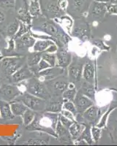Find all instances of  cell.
<instances>
[{
	"mask_svg": "<svg viewBox=\"0 0 117 146\" xmlns=\"http://www.w3.org/2000/svg\"><path fill=\"white\" fill-rule=\"evenodd\" d=\"M59 120L58 113L49 112H36L33 121L26 126L28 131H42L49 134L54 137H57L56 134V126Z\"/></svg>",
	"mask_w": 117,
	"mask_h": 146,
	"instance_id": "1",
	"label": "cell"
},
{
	"mask_svg": "<svg viewBox=\"0 0 117 146\" xmlns=\"http://www.w3.org/2000/svg\"><path fill=\"white\" fill-rule=\"evenodd\" d=\"M38 21L37 24L32 27V31H39V32H43L45 35L54 37L56 40V43L60 44V47H63L64 45L62 44L67 43L70 40L68 35L65 33V32L62 29L60 26L57 24L56 22L53 21L51 19H48L46 18H41L40 15L38 17H36Z\"/></svg>",
	"mask_w": 117,
	"mask_h": 146,
	"instance_id": "2",
	"label": "cell"
},
{
	"mask_svg": "<svg viewBox=\"0 0 117 146\" xmlns=\"http://www.w3.org/2000/svg\"><path fill=\"white\" fill-rule=\"evenodd\" d=\"M26 58L20 56H7L0 61V68L6 76L11 77L24 65Z\"/></svg>",
	"mask_w": 117,
	"mask_h": 146,
	"instance_id": "3",
	"label": "cell"
},
{
	"mask_svg": "<svg viewBox=\"0 0 117 146\" xmlns=\"http://www.w3.org/2000/svg\"><path fill=\"white\" fill-rule=\"evenodd\" d=\"M41 13L48 19H55L64 15L65 12L60 8L58 0H40Z\"/></svg>",
	"mask_w": 117,
	"mask_h": 146,
	"instance_id": "4",
	"label": "cell"
},
{
	"mask_svg": "<svg viewBox=\"0 0 117 146\" xmlns=\"http://www.w3.org/2000/svg\"><path fill=\"white\" fill-rule=\"evenodd\" d=\"M27 92L38 96L45 100H48L51 97V95L47 90L46 86L43 82L40 81L37 77H32L30 79L26 80Z\"/></svg>",
	"mask_w": 117,
	"mask_h": 146,
	"instance_id": "5",
	"label": "cell"
},
{
	"mask_svg": "<svg viewBox=\"0 0 117 146\" xmlns=\"http://www.w3.org/2000/svg\"><path fill=\"white\" fill-rule=\"evenodd\" d=\"M15 100L22 102L27 108L35 112L45 111L46 100L31 94L28 92L20 94Z\"/></svg>",
	"mask_w": 117,
	"mask_h": 146,
	"instance_id": "6",
	"label": "cell"
},
{
	"mask_svg": "<svg viewBox=\"0 0 117 146\" xmlns=\"http://www.w3.org/2000/svg\"><path fill=\"white\" fill-rule=\"evenodd\" d=\"M47 90L51 96H60L68 88L69 82L67 78L60 76L44 82Z\"/></svg>",
	"mask_w": 117,
	"mask_h": 146,
	"instance_id": "7",
	"label": "cell"
},
{
	"mask_svg": "<svg viewBox=\"0 0 117 146\" xmlns=\"http://www.w3.org/2000/svg\"><path fill=\"white\" fill-rule=\"evenodd\" d=\"M20 94L21 92L15 85L2 84L0 86V100L11 102Z\"/></svg>",
	"mask_w": 117,
	"mask_h": 146,
	"instance_id": "8",
	"label": "cell"
},
{
	"mask_svg": "<svg viewBox=\"0 0 117 146\" xmlns=\"http://www.w3.org/2000/svg\"><path fill=\"white\" fill-rule=\"evenodd\" d=\"M15 50L18 51H24L29 50V48H32L35 44L36 39L32 36L31 32L19 36L18 38H15Z\"/></svg>",
	"mask_w": 117,
	"mask_h": 146,
	"instance_id": "9",
	"label": "cell"
},
{
	"mask_svg": "<svg viewBox=\"0 0 117 146\" xmlns=\"http://www.w3.org/2000/svg\"><path fill=\"white\" fill-rule=\"evenodd\" d=\"M64 69L59 66H51L49 68L39 72L37 75L35 77H37L40 81L45 82L47 80H51L53 78L60 76L63 74Z\"/></svg>",
	"mask_w": 117,
	"mask_h": 146,
	"instance_id": "10",
	"label": "cell"
},
{
	"mask_svg": "<svg viewBox=\"0 0 117 146\" xmlns=\"http://www.w3.org/2000/svg\"><path fill=\"white\" fill-rule=\"evenodd\" d=\"M34 76H35V75L32 72L30 67L27 64H24L19 70H17L10 78H11L12 81L13 83H19L29 80Z\"/></svg>",
	"mask_w": 117,
	"mask_h": 146,
	"instance_id": "11",
	"label": "cell"
},
{
	"mask_svg": "<svg viewBox=\"0 0 117 146\" xmlns=\"http://www.w3.org/2000/svg\"><path fill=\"white\" fill-rule=\"evenodd\" d=\"M73 101L77 112L79 113H84L86 110L93 105V102L92 100L89 97H87L86 96L80 93V91L76 94Z\"/></svg>",
	"mask_w": 117,
	"mask_h": 146,
	"instance_id": "12",
	"label": "cell"
},
{
	"mask_svg": "<svg viewBox=\"0 0 117 146\" xmlns=\"http://www.w3.org/2000/svg\"><path fill=\"white\" fill-rule=\"evenodd\" d=\"M72 56L64 47L58 48L57 51V65L56 66L64 69L71 63Z\"/></svg>",
	"mask_w": 117,
	"mask_h": 146,
	"instance_id": "13",
	"label": "cell"
},
{
	"mask_svg": "<svg viewBox=\"0 0 117 146\" xmlns=\"http://www.w3.org/2000/svg\"><path fill=\"white\" fill-rule=\"evenodd\" d=\"M64 100L59 96H51L50 99L46 100V106L45 111L49 113H61L62 110Z\"/></svg>",
	"mask_w": 117,
	"mask_h": 146,
	"instance_id": "14",
	"label": "cell"
},
{
	"mask_svg": "<svg viewBox=\"0 0 117 146\" xmlns=\"http://www.w3.org/2000/svg\"><path fill=\"white\" fill-rule=\"evenodd\" d=\"M68 7L67 10L70 11V13H80L84 9L88 6L89 0H67Z\"/></svg>",
	"mask_w": 117,
	"mask_h": 146,
	"instance_id": "15",
	"label": "cell"
},
{
	"mask_svg": "<svg viewBox=\"0 0 117 146\" xmlns=\"http://www.w3.org/2000/svg\"><path fill=\"white\" fill-rule=\"evenodd\" d=\"M82 70H83L82 64L79 63L74 62L69 65L68 73L70 79L76 82L80 81L82 78V73H83Z\"/></svg>",
	"mask_w": 117,
	"mask_h": 146,
	"instance_id": "16",
	"label": "cell"
},
{
	"mask_svg": "<svg viewBox=\"0 0 117 146\" xmlns=\"http://www.w3.org/2000/svg\"><path fill=\"white\" fill-rule=\"evenodd\" d=\"M0 115L1 119L5 121L13 119L15 115L11 110L10 102L0 100Z\"/></svg>",
	"mask_w": 117,
	"mask_h": 146,
	"instance_id": "17",
	"label": "cell"
},
{
	"mask_svg": "<svg viewBox=\"0 0 117 146\" xmlns=\"http://www.w3.org/2000/svg\"><path fill=\"white\" fill-rule=\"evenodd\" d=\"M54 43V42L49 39H39L36 40L32 47V51L44 53L47 48L51 45Z\"/></svg>",
	"mask_w": 117,
	"mask_h": 146,
	"instance_id": "18",
	"label": "cell"
},
{
	"mask_svg": "<svg viewBox=\"0 0 117 146\" xmlns=\"http://www.w3.org/2000/svg\"><path fill=\"white\" fill-rule=\"evenodd\" d=\"M91 13L94 16L101 17L103 16L107 11V7H106V3H102V2H99L97 1H94L91 5L90 8Z\"/></svg>",
	"mask_w": 117,
	"mask_h": 146,
	"instance_id": "19",
	"label": "cell"
},
{
	"mask_svg": "<svg viewBox=\"0 0 117 146\" xmlns=\"http://www.w3.org/2000/svg\"><path fill=\"white\" fill-rule=\"evenodd\" d=\"M10 104L12 112H13L15 116L22 117L23 113H25L26 110L28 109V108L22 102L20 101L13 100L11 102H10Z\"/></svg>",
	"mask_w": 117,
	"mask_h": 146,
	"instance_id": "20",
	"label": "cell"
},
{
	"mask_svg": "<svg viewBox=\"0 0 117 146\" xmlns=\"http://www.w3.org/2000/svg\"><path fill=\"white\" fill-rule=\"evenodd\" d=\"M99 115H100V110L98 108L92 105L84 112L83 117L89 122H94L98 118Z\"/></svg>",
	"mask_w": 117,
	"mask_h": 146,
	"instance_id": "21",
	"label": "cell"
},
{
	"mask_svg": "<svg viewBox=\"0 0 117 146\" xmlns=\"http://www.w3.org/2000/svg\"><path fill=\"white\" fill-rule=\"evenodd\" d=\"M94 77V68L91 62H88L85 64L83 70V78L88 83H93Z\"/></svg>",
	"mask_w": 117,
	"mask_h": 146,
	"instance_id": "22",
	"label": "cell"
},
{
	"mask_svg": "<svg viewBox=\"0 0 117 146\" xmlns=\"http://www.w3.org/2000/svg\"><path fill=\"white\" fill-rule=\"evenodd\" d=\"M41 59H42V53L32 51L27 56L26 62L27 64L29 67H33L37 66Z\"/></svg>",
	"mask_w": 117,
	"mask_h": 146,
	"instance_id": "23",
	"label": "cell"
},
{
	"mask_svg": "<svg viewBox=\"0 0 117 146\" xmlns=\"http://www.w3.org/2000/svg\"><path fill=\"white\" fill-rule=\"evenodd\" d=\"M68 131L69 133H70V137L72 139H77L82 133V131H83V126L78 122L74 121L72 125L69 127Z\"/></svg>",
	"mask_w": 117,
	"mask_h": 146,
	"instance_id": "24",
	"label": "cell"
},
{
	"mask_svg": "<svg viewBox=\"0 0 117 146\" xmlns=\"http://www.w3.org/2000/svg\"><path fill=\"white\" fill-rule=\"evenodd\" d=\"M89 34V28L87 25H79L75 27V29L72 32V35L75 36H77L78 38H85L88 36Z\"/></svg>",
	"mask_w": 117,
	"mask_h": 146,
	"instance_id": "25",
	"label": "cell"
},
{
	"mask_svg": "<svg viewBox=\"0 0 117 146\" xmlns=\"http://www.w3.org/2000/svg\"><path fill=\"white\" fill-rule=\"evenodd\" d=\"M56 134L57 137L60 138H70V135L69 133L68 129L64 126L62 124L59 120H58V123H57V126H56Z\"/></svg>",
	"mask_w": 117,
	"mask_h": 146,
	"instance_id": "26",
	"label": "cell"
},
{
	"mask_svg": "<svg viewBox=\"0 0 117 146\" xmlns=\"http://www.w3.org/2000/svg\"><path fill=\"white\" fill-rule=\"evenodd\" d=\"M19 26H20V21L18 18L14 19L13 22L10 23L7 27V33L10 37H13L15 36V34L17 33L18 30L19 29Z\"/></svg>",
	"mask_w": 117,
	"mask_h": 146,
	"instance_id": "27",
	"label": "cell"
},
{
	"mask_svg": "<svg viewBox=\"0 0 117 146\" xmlns=\"http://www.w3.org/2000/svg\"><path fill=\"white\" fill-rule=\"evenodd\" d=\"M35 114H36V112L32 110L29 109V108H28L26 110L25 113H23V116H22L23 123L24 124V126H27L32 123L35 117Z\"/></svg>",
	"mask_w": 117,
	"mask_h": 146,
	"instance_id": "28",
	"label": "cell"
},
{
	"mask_svg": "<svg viewBox=\"0 0 117 146\" xmlns=\"http://www.w3.org/2000/svg\"><path fill=\"white\" fill-rule=\"evenodd\" d=\"M32 29V24H27V23H23V22L20 21V26H19V29L18 30L17 33L15 34L14 39L18 38L19 36H22V35H25V34L29 32Z\"/></svg>",
	"mask_w": 117,
	"mask_h": 146,
	"instance_id": "29",
	"label": "cell"
},
{
	"mask_svg": "<svg viewBox=\"0 0 117 146\" xmlns=\"http://www.w3.org/2000/svg\"><path fill=\"white\" fill-rule=\"evenodd\" d=\"M77 92H76V88H67L65 91L62 94V98L63 100H65L67 101H73L75 97Z\"/></svg>",
	"mask_w": 117,
	"mask_h": 146,
	"instance_id": "30",
	"label": "cell"
},
{
	"mask_svg": "<svg viewBox=\"0 0 117 146\" xmlns=\"http://www.w3.org/2000/svg\"><path fill=\"white\" fill-rule=\"evenodd\" d=\"M42 58L45 60L51 66H55L57 65V53H42Z\"/></svg>",
	"mask_w": 117,
	"mask_h": 146,
	"instance_id": "31",
	"label": "cell"
},
{
	"mask_svg": "<svg viewBox=\"0 0 117 146\" xmlns=\"http://www.w3.org/2000/svg\"><path fill=\"white\" fill-rule=\"evenodd\" d=\"M17 0H0V8L5 10L14 9L16 5Z\"/></svg>",
	"mask_w": 117,
	"mask_h": 146,
	"instance_id": "32",
	"label": "cell"
},
{
	"mask_svg": "<svg viewBox=\"0 0 117 146\" xmlns=\"http://www.w3.org/2000/svg\"><path fill=\"white\" fill-rule=\"evenodd\" d=\"M84 95L86 96L87 97L91 99L94 98V90L92 86H88V84L85 85L81 88V91H80Z\"/></svg>",
	"mask_w": 117,
	"mask_h": 146,
	"instance_id": "33",
	"label": "cell"
},
{
	"mask_svg": "<svg viewBox=\"0 0 117 146\" xmlns=\"http://www.w3.org/2000/svg\"><path fill=\"white\" fill-rule=\"evenodd\" d=\"M78 140L79 139H84L86 141V143H88L89 144H92V142H93V139L91 137V133L90 130H89V127L86 126L84 131H82V133L80 134V135L79 136V137L78 138Z\"/></svg>",
	"mask_w": 117,
	"mask_h": 146,
	"instance_id": "34",
	"label": "cell"
},
{
	"mask_svg": "<svg viewBox=\"0 0 117 146\" xmlns=\"http://www.w3.org/2000/svg\"><path fill=\"white\" fill-rule=\"evenodd\" d=\"M61 21V24H62V27H64V29H66L67 32H69L71 28V26H72V19L70 18L67 15H64L62 16H61L60 18H58Z\"/></svg>",
	"mask_w": 117,
	"mask_h": 146,
	"instance_id": "35",
	"label": "cell"
},
{
	"mask_svg": "<svg viewBox=\"0 0 117 146\" xmlns=\"http://www.w3.org/2000/svg\"><path fill=\"white\" fill-rule=\"evenodd\" d=\"M115 109V108H109L108 110H107V112L103 115V116L102 117V118L100 119V122L97 124V126L99 128H103L105 127V125H106V123H107L108 118L109 115H110V113Z\"/></svg>",
	"mask_w": 117,
	"mask_h": 146,
	"instance_id": "36",
	"label": "cell"
},
{
	"mask_svg": "<svg viewBox=\"0 0 117 146\" xmlns=\"http://www.w3.org/2000/svg\"><path fill=\"white\" fill-rule=\"evenodd\" d=\"M62 109L69 110V111H70L73 114H75V113H77V110H76V108H75V104L72 101H64L63 105H62Z\"/></svg>",
	"mask_w": 117,
	"mask_h": 146,
	"instance_id": "37",
	"label": "cell"
},
{
	"mask_svg": "<svg viewBox=\"0 0 117 146\" xmlns=\"http://www.w3.org/2000/svg\"><path fill=\"white\" fill-rule=\"evenodd\" d=\"M92 135V139L94 142H97L100 137V134H101V129L100 128L97 127H92V130H91Z\"/></svg>",
	"mask_w": 117,
	"mask_h": 146,
	"instance_id": "38",
	"label": "cell"
},
{
	"mask_svg": "<svg viewBox=\"0 0 117 146\" xmlns=\"http://www.w3.org/2000/svg\"><path fill=\"white\" fill-rule=\"evenodd\" d=\"M59 121H60L61 123H62V124L64 126H65L67 129H69V127H70V126L72 125V123L74 122V121H71V120H70L69 118H66V117H64V115H59Z\"/></svg>",
	"mask_w": 117,
	"mask_h": 146,
	"instance_id": "39",
	"label": "cell"
},
{
	"mask_svg": "<svg viewBox=\"0 0 117 146\" xmlns=\"http://www.w3.org/2000/svg\"><path fill=\"white\" fill-rule=\"evenodd\" d=\"M27 145H46L48 144V142L43 139H29L28 141L25 143Z\"/></svg>",
	"mask_w": 117,
	"mask_h": 146,
	"instance_id": "40",
	"label": "cell"
},
{
	"mask_svg": "<svg viewBox=\"0 0 117 146\" xmlns=\"http://www.w3.org/2000/svg\"><path fill=\"white\" fill-rule=\"evenodd\" d=\"M107 11L110 14H116L117 15V4L108 3L106 4Z\"/></svg>",
	"mask_w": 117,
	"mask_h": 146,
	"instance_id": "41",
	"label": "cell"
},
{
	"mask_svg": "<svg viewBox=\"0 0 117 146\" xmlns=\"http://www.w3.org/2000/svg\"><path fill=\"white\" fill-rule=\"evenodd\" d=\"M15 50V40L13 37H10V40L8 41V46H7L6 51L7 53H13Z\"/></svg>",
	"mask_w": 117,
	"mask_h": 146,
	"instance_id": "42",
	"label": "cell"
},
{
	"mask_svg": "<svg viewBox=\"0 0 117 146\" xmlns=\"http://www.w3.org/2000/svg\"><path fill=\"white\" fill-rule=\"evenodd\" d=\"M61 115H64V116L66 117V118H69V119L71 120V121H75L74 114L72 113H71L70 111H69V110H64V109H62V111H61Z\"/></svg>",
	"mask_w": 117,
	"mask_h": 146,
	"instance_id": "43",
	"label": "cell"
},
{
	"mask_svg": "<svg viewBox=\"0 0 117 146\" xmlns=\"http://www.w3.org/2000/svg\"><path fill=\"white\" fill-rule=\"evenodd\" d=\"M57 50H58V45L57 43H53L52 45H51L49 48H47L45 51L44 53H57Z\"/></svg>",
	"mask_w": 117,
	"mask_h": 146,
	"instance_id": "44",
	"label": "cell"
},
{
	"mask_svg": "<svg viewBox=\"0 0 117 146\" xmlns=\"http://www.w3.org/2000/svg\"><path fill=\"white\" fill-rule=\"evenodd\" d=\"M5 14H4L0 10V24H2V23L5 21Z\"/></svg>",
	"mask_w": 117,
	"mask_h": 146,
	"instance_id": "45",
	"label": "cell"
},
{
	"mask_svg": "<svg viewBox=\"0 0 117 146\" xmlns=\"http://www.w3.org/2000/svg\"><path fill=\"white\" fill-rule=\"evenodd\" d=\"M94 1H97L99 2H102V3H114L115 0H94Z\"/></svg>",
	"mask_w": 117,
	"mask_h": 146,
	"instance_id": "46",
	"label": "cell"
},
{
	"mask_svg": "<svg viewBox=\"0 0 117 146\" xmlns=\"http://www.w3.org/2000/svg\"><path fill=\"white\" fill-rule=\"evenodd\" d=\"M2 56V48H0V59H1Z\"/></svg>",
	"mask_w": 117,
	"mask_h": 146,
	"instance_id": "47",
	"label": "cell"
},
{
	"mask_svg": "<svg viewBox=\"0 0 117 146\" xmlns=\"http://www.w3.org/2000/svg\"><path fill=\"white\" fill-rule=\"evenodd\" d=\"M2 75L0 74V86L2 85Z\"/></svg>",
	"mask_w": 117,
	"mask_h": 146,
	"instance_id": "48",
	"label": "cell"
},
{
	"mask_svg": "<svg viewBox=\"0 0 117 146\" xmlns=\"http://www.w3.org/2000/svg\"><path fill=\"white\" fill-rule=\"evenodd\" d=\"M0 120H1V115H0Z\"/></svg>",
	"mask_w": 117,
	"mask_h": 146,
	"instance_id": "49",
	"label": "cell"
}]
</instances>
